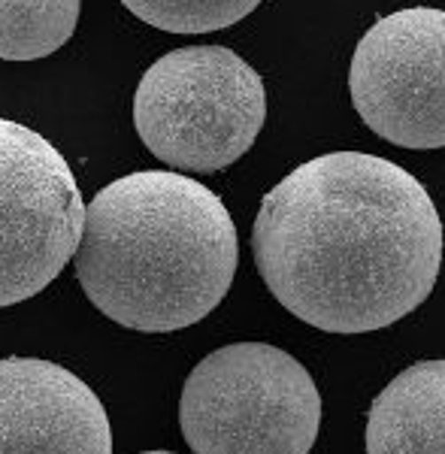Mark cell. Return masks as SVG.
<instances>
[{
	"label": "cell",
	"instance_id": "6",
	"mask_svg": "<svg viewBox=\"0 0 445 454\" xmlns=\"http://www.w3.org/2000/svg\"><path fill=\"white\" fill-rule=\"evenodd\" d=\"M348 91L373 134L400 149H445V10L410 6L361 36Z\"/></svg>",
	"mask_w": 445,
	"mask_h": 454
},
{
	"label": "cell",
	"instance_id": "5",
	"mask_svg": "<svg viewBox=\"0 0 445 454\" xmlns=\"http://www.w3.org/2000/svg\"><path fill=\"white\" fill-rule=\"evenodd\" d=\"M76 176L43 134L0 119V309L46 291L82 237Z\"/></svg>",
	"mask_w": 445,
	"mask_h": 454
},
{
	"label": "cell",
	"instance_id": "7",
	"mask_svg": "<svg viewBox=\"0 0 445 454\" xmlns=\"http://www.w3.org/2000/svg\"><path fill=\"white\" fill-rule=\"evenodd\" d=\"M0 454H113L104 403L61 364L4 357Z\"/></svg>",
	"mask_w": 445,
	"mask_h": 454
},
{
	"label": "cell",
	"instance_id": "3",
	"mask_svg": "<svg viewBox=\"0 0 445 454\" xmlns=\"http://www.w3.org/2000/svg\"><path fill=\"white\" fill-rule=\"evenodd\" d=\"M264 119V79L224 46L173 49L134 94L137 134L173 170H224L252 149Z\"/></svg>",
	"mask_w": 445,
	"mask_h": 454
},
{
	"label": "cell",
	"instance_id": "2",
	"mask_svg": "<svg viewBox=\"0 0 445 454\" xmlns=\"http://www.w3.org/2000/svg\"><path fill=\"white\" fill-rule=\"evenodd\" d=\"M73 258L100 315L130 331L173 333L224 300L239 243L228 207L207 185L140 170L94 194Z\"/></svg>",
	"mask_w": 445,
	"mask_h": 454
},
{
	"label": "cell",
	"instance_id": "10",
	"mask_svg": "<svg viewBox=\"0 0 445 454\" xmlns=\"http://www.w3.org/2000/svg\"><path fill=\"white\" fill-rule=\"evenodd\" d=\"M137 19L158 31L209 34L243 21L261 0H121Z\"/></svg>",
	"mask_w": 445,
	"mask_h": 454
},
{
	"label": "cell",
	"instance_id": "11",
	"mask_svg": "<svg viewBox=\"0 0 445 454\" xmlns=\"http://www.w3.org/2000/svg\"><path fill=\"white\" fill-rule=\"evenodd\" d=\"M140 454H173V451H140Z\"/></svg>",
	"mask_w": 445,
	"mask_h": 454
},
{
	"label": "cell",
	"instance_id": "9",
	"mask_svg": "<svg viewBox=\"0 0 445 454\" xmlns=\"http://www.w3.org/2000/svg\"><path fill=\"white\" fill-rule=\"evenodd\" d=\"M82 0H0V58L36 61L58 52L79 25Z\"/></svg>",
	"mask_w": 445,
	"mask_h": 454
},
{
	"label": "cell",
	"instance_id": "4",
	"mask_svg": "<svg viewBox=\"0 0 445 454\" xmlns=\"http://www.w3.org/2000/svg\"><path fill=\"white\" fill-rule=\"evenodd\" d=\"M179 424L194 454H309L321 427V394L288 351L233 342L185 379Z\"/></svg>",
	"mask_w": 445,
	"mask_h": 454
},
{
	"label": "cell",
	"instance_id": "1",
	"mask_svg": "<svg viewBox=\"0 0 445 454\" xmlns=\"http://www.w3.org/2000/svg\"><path fill=\"white\" fill-rule=\"evenodd\" d=\"M252 248L261 279L291 315L327 333H370L430 297L442 222L400 164L331 152L264 194Z\"/></svg>",
	"mask_w": 445,
	"mask_h": 454
},
{
	"label": "cell",
	"instance_id": "8",
	"mask_svg": "<svg viewBox=\"0 0 445 454\" xmlns=\"http://www.w3.org/2000/svg\"><path fill=\"white\" fill-rule=\"evenodd\" d=\"M367 454H445V361H418L370 406Z\"/></svg>",
	"mask_w": 445,
	"mask_h": 454
}]
</instances>
